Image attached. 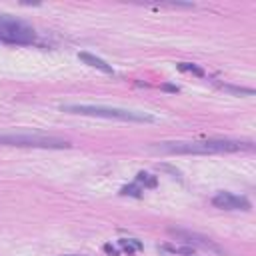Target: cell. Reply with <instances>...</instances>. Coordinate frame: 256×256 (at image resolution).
Returning <instances> with one entry per match:
<instances>
[{"label":"cell","mask_w":256,"mask_h":256,"mask_svg":"<svg viewBox=\"0 0 256 256\" xmlns=\"http://www.w3.org/2000/svg\"><path fill=\"white\" fill-rule=\"evenodd\" d=\"M252 142L230 140V138H210V140H178V142H158L154 150L164 154H222V152H242L250 150Z\"/></svg>","instance_id":"obj_1"},{"label":"cell","mask_w":256,"mask_h":256,"mask_svg":"<svg viewBox=\"0 0 256 256\" xmlns=\"http://www.w3.org/2000/svg\"><path fill=\"white\" fill-rule=\"evenodd\" d=\"M60 110L68 112V114L114 118V120H124V122H154L156 120L148 112H138V110H128V108H114V106H102V104H62Z\"/></svg>","instance_id":"obj_2"},{"label":"cell","mask_w":256,"mask_h":256,"mask_svg":"<svg viewBox=\"0 0 256 256\" xmlns=\"http://www.w3.org/2000/svg\"><path fill=\"white\" fill-rule=\"evenodd\" d=\"M2 146H20V148H70L66 138L48 136V134H30V132H0Z\"/></svg>","instance_id":"obj_3"},{"label":"cell","mask_w":256,"mask_h":256,"mask_svg":"<svg viewBox=\"0 0 256 256\" xmlns=\"http://www.w3.org/2000/svg\"><path fill=\"white\" fill-rule=\"evenodd\" d=\"M36 38V30L10 14H0V42L8 44H30Z\"/></svg>","instance_id":"obj_4"},{"label":"cell","mask_w":256,"mask_h":256,"mask_svg":"<svg viewBox=\"0 0 256 256\" xmlns=\"http://www.w3.org/2000/svg\"><path fill=\"white\" fill-rule=\"evenodd\" d=\"M212 206L220 210H250V200L246 196H238L234 192H218L212 196Z\"/></svg>","instance_id":"obj_5"},{"label":"cell","mask_w":256,"mask_h":256,"mask_svg":"<svg viewBox=\"0 0 256 256\" xmlns=\"http://www.w3.org/2000/svg\"><path fill=\"white\" fill-rule=\"evenodd\" d=\"M172 234H176L180 240L188 242V244H194V246H200V248H206V250H212L216 254H224L222 248L218 244H214L210 238L206 236H200V234H194V232H186V230H170Z\"/></svg>","instance_id":"obj_6"},{"label":"cell","mask_w":256,"mask_h":256,"mask_svg":"<svg viewBox=\"0 0 256 256\" xmlns=\"http://www.w3.org/2000/svg\"><path fill=\"white\" fill-rule=\"evenodd\" d=\"M78 58H80L82 62L90 64L92 68H98V70H102V72H106V74H114L112 66H110V64H106L102 58H96L94 54H88V52H80V54H78Z\"/></svg>","instance_id":"obj_7"},{"label":"cell","mask_w":256,"mask_h":256,"mask_svg":"<svg viewBox=\"0 0 256 256\" xmlns=\"http://www.w3.org/2000/svg\"><path fill=\"white\" fill-rule=\"evenodd\" d=\"M120 246H122L128 254H132L134 250H140V248H142V244L136 242V240H120Z\"/></svg>","instance_id":"obj_8"},{"label":"cell","mask_w":256,"mask_h":256,"mask_svg":"<svg viewBox=\"0 0 256 256\" xmlns=\"http://www.w3.org/2000/svg\"><path fill=\"white\" fill-rule=\"evenodd\" d=\"M178 68H180V70H190V72H194V74H198V76H202V70H200V68H196L194 64H188V62H182V64H178Z\"/></svg>","instance_id":"obj_9"},{"label":"cell","mask_w":256,"mask_h":256,"mask_svg":"<svg viewBox=\"0 0 256 256\" xmlns=\"http://www.w3.org/2000/svg\"><path fill=\"white\" fill-rule=\"evenodd\" d=\"M148 176H150V174H144V172H140L136 180H138V182H144V184H148V186H154V184H156V180H154V178H148Z\"/></svg>","instance_id":"obj_10"},{"label":"cell","mask_w":256,"mask_h":256,"mask_svg":"<svg viewBox=\"0 0 256 256\" xmlns=\"http://www.w3.org/2000/svg\"><path fill=\"white\" fill-rule=\"evenodd\" d=\"M64 256H78V254H64Z\"/></svg>","instance_id":"obj_11"}]
</instances>
